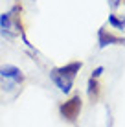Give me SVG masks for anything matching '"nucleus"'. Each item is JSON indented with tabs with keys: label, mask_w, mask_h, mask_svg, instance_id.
I'll list each match as a JSON object with an SVG mask.
<instances>
[{
	"label": "nucleus",
	"mask_w": 125,
	"mask_h": 127,
	"mask_svg": "<svg viewBox=\"0 0 125 127\" xmlns=\"http://www.w3.org/2000/svg\"><path fill=\"white\" fill-rule=\"evenodd\" d=\"M101 74H103V66H98V68L92 72V76H90V77H96V79H98V77H100Z\"/></svg>",
	"instance_id": "6e6552de"
},
{
	"label": "nucleus",
	"mask_w": 125,
	"mask_h": 127,
	"mask_svg": "<svg viewBox=\"0 0 125 127\" xmlns=\"http://www.w3.org/2000/svg\"><path fill=\"white\" fill-rule=\"evenodd\" d=\"M109 44H125V37H116L114 33L107 32L105 28H100L98 30V46L105 48Z\"/></svg>",
	"instance_id": "20e7f679"
},
{
	"label": "nucleus",
	"mask_w": 125,
	"mask_h": 127,
	"mask_svg": "<svg viewBox=\"0 0 125 127\" xmlns=\"http://www.w3.org/2000/svg\"><path fill=\"white\" fill-rule=\"evenodd\" d=\"M81 68H83V63H81V61H72V63L64 64V66L53 68L50 72V77H51V81L59 87V90L70 92L72 85H74V79H75L77 74H79Z\"/></svg>",
	"instance_id": "f257e3e1"
},
{
	"label": "nucleus",
	"mask_w": 125,
	"mask_h": 127,
	"mask_svg": "<svg viewBox=\"0 0 125 127\" xmlns=\"http://www.w3.org/2000/svg\"><path fill=\"white\" fill-rule=\"evenodd\" d=\"M109 24L114 26V28H118V30H123V28H125L123 22H122V20H120L116 15H109Z\"/></svg>",
	"instance_id": "0eeeda50"
},
{
	"label": "nucleus",
	"mask_w": 125,
	"mask_h": 127,
	"mask_svg": "<svg viewBox=\"0 0 125 127\" xmlns=\"http://www.w3.org/2000/svg\"><path fill=\"white\" fill-rule=\"evenodd\" d=\"M0 76H2L4 79L13 81V83H22L24 81L22 72L17 66H13V64H4V66H0Z\"/></svg>",
	"instance_id": "39448f33"
},
{
	"label": "nucleus",
	"mask_w": 125,
	"mask_h": 127,
	"mask_svg": "<svg viewBox=\"0 0 125 127\" xmlns=\"http://www.w3.org/2000/svg\"><path fill=\"white\" fill-rule=\"evenodd\" d=\"M81 109H83V101H81V96L75 94L72 96L70 99H66L64 103H61V107H59V112H61V116L64 120L68 122H75L77 116H79Z\"/></svg>",
	"instance_id": "7ed1b4c3"
},
{
	"label": "nucleus",
	"mask_w": 125,
	"mask_h": 127,
	"mask_svg": "<svg viewBox=\"0 0 125 127\" xmlns=\"http://www.w3.org/2000/svg\"><path fill=\"white\" fill-rule=\"evenodd\" d=\"M20 13L22 7L17 4L11 11L0 15V32L4 35H9V37H17L22 32V22H20Z\"/></svg>",
	"instance_id": "f03ea898"
},
{
	"label": "nucleus",
	"mask_w": 125,
	"mask_h": 127,
	"mask_svg": "<svg viewBox=\"0 0 125 127\" xmlns=\"http://www.w3.org/2000/svg\"><path fill=\"white\" fill-rule=\"evenodd\" d=\"M123 2H125V0H123Z\"/></svg>",
	"instance_id": "1a4fd4ad"
},
{
	"label": "nucleus",
	"mask_w": 125,
	"mask_h": 127,
	"mask_svg": "<svg viewBox=\"0 0 125 127\" xmlns=\"http://www.w3.org/2000/svg\"><path fill=\"white\" fill-rule=\"evenodd\" d=\"M87 92H88V99L90 101H96L100 98V83H98L96 77H90L88 79V85H87Z\"/></svg>",
	"instance_id": "423d86ee"
}]
</instances>
